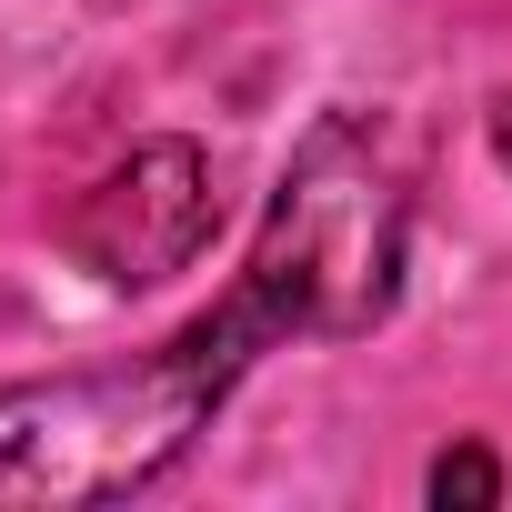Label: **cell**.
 <instances>
[{"label":"cell","instance_id":"cell-3","mask_svg":"<svg viewBox=\"0 0 512 512\" xmlns=\"http://www.w3.org/2000/svg\"><path fill=\"white\" fill-rule=\"evenodd\" d=\"M432 502H502L492 452H442V462H432Z\"/></svg>","mask_w":512,"mask_h":512},{"label":"cell","instance_id":"cell-1","mask_svg":"<svg viewBox=\"0 0 512 512\" xmlns=\"http://www.w3.org/2000/svg\"><path fill=\"white\" fill-rule=\"evenodd\" d=\"M412 171L372 111H332L282 161L251 262L171 342L0 392V512H71L161 482L211 412L292 342H352L402 302Z\"/></svg>","mask_w":512,"mask_h":512},{"label":"cell","instance_id":"cell-4","mask_svg":"<svg viewBox=\"0 0 512 512\" xmlns=\"http://www.w3.org/2000/svg\"><path fill=\"white\" fill-rule=\"evenodd\" d=\"M492 161H502V171H512V91H502V101H492Z\"/></svg>","mask_w":512,"mask_h":512},{"label":"cell","instance_id":"cell-2","mask_svg":"<svg viewBox=\"0 0 512 512\" xmlns=\"http://www.w3.org/2000/svg\"><path fill=\"white\" fill-rule=\"evenodd\" d=\"M221 221V191H211V161L191 141H141L81 211H71V262L111 292H151L171 272H191V251L211 241Z\"/></svg>","mask_w":512,"mask_h":512}]
</instances>
